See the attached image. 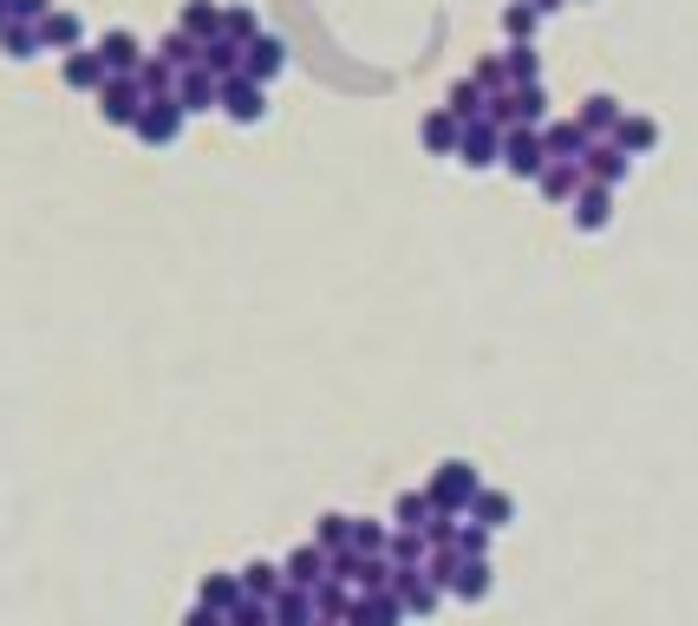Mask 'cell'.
<instances>
[{"mask_svg": "<svg viewBox=\"0 0 698 626\" xmlns=\"http://www.w3.org/2000/svg\"><path fill=\"white\" fill-rule=\"evenodd\" d=\"M477 470L464 464V457H451V464H437L431 470V484H424V496H431V509L437 516H470V502H477Z\"/></svg>", "mask_w": 698, "mask_h": 626, "instance_id": "1", "label": "cell"}, {"mask_svg": "<svg viewBox=\"0 0 698 626\" xmlns=\"http://www.w3.org/2000/svg\"><path fill=\"white\" fill-rule=\"evenodd\" d=\"M215 112L229 118V125H262L268 118V85H255V78H222V98H215Z\"/></svg>", "mask_w": 698, "mask_h": 626, "instance_id": "2", "label": "cell"}, {"mask_svg": "<svg viewBox=\"0 0 698 626\" xmlns=\"http://www.w3.org/2000/svg\"><path fill=\"white\" fill-rule=\"evenodd\" d=\"M144 105H150V98H144L138 78H105V85H98V118H105V125H118V131H131V125H138Z\"/></svg>", "mask_w": 698, "mask_h": 626, "instance_id": "3", "label": "cell"}, {"mask_svg": "<svg viewBox=\"0 0 698 626\" xmlns=\"http://www.w3.org/2000/svg\"><path fill=\"white\" fill-rule=\"evenodd\" d=\"M131 131H138V144H150V150L177 144V138H183V105H177V98H163V105H144Z\"/></svg>", "mask_w": 698, "mask_h": 626, "instance_id": "4", "label": "cell"}, {"mask_svg": "<svg viewBox=\"0 0 698 626\" xmlns=\"http://www.w3.org/2000/svg\"><path fill=\"white\" fill-rule=\"evenodd\" d=\"M392 594H399V607L419 614V620L424 614H437V601H444V587H437L424 567H399V574H392Z\"/></svg>", "mask_w": 698, "mask_h": 626, "instance_id": "5", "label": "cell"}, {"mask_svg": "<svg viewBox=\"0 0 698 626\" xmlns=\"http://www.w3.org/2000/svg\"><path fill=\"white\" fill-rule=\"evenodd\" d=\"M281 66H287V40H275V33H255L242 46V78L268 85V78H281Z\"/></svg>", "mask_w": 698, "mask_h": 626, "instance_id": "6", "label": "cell"}, {"mask_svg": "<svg viewBox=\"0 0 698 626\" xmlns=\"http://www.w3.org/2000/svg\"><path fill=\"white\" fill-rule=\"evenodd\" d=\"M98 60H105V72L112 78H138V66H144V46H138V33H125V26H112L98 46H92Z\"/></svg>", "mask_w": 698, "mask_h": 626, "instance_id": "7", "label": "cell"}, {"mask_svg": "<svg viewBox=\"0 0 698 626\" xmlns=\"http://www.w3.org/2000/svg\"><path fill=\"white\" fill-rule=\"evenodd\" d=\"M457 163H470V170H489V163H503V131L477 118V125H464V138H457Z\"/></svg>", "mask_w": 698, "mask_h": 626, "instance_id": "8", "label": "cell"}, {"mask_svg": "<svg viewBox=\"0 0 698 626\" xmlns=\"http://www.w3.org/2000/svg\"><path fill=\"white\" fill-rule=\"evenodd\" d=\"M33 33H40V53H78L85 46V26H78V13H66V7H53Z\"/></svg>", "mask_w": 698, "mask_h": 626, "instance_id": "9", "label": "cell"}, {"mask_svg": "<svg viewBox=\"0 0 698 626\" xmlns=\"http://www.w3.org/2000/svg\"><path fill=\"white\" fill-rule=\"evenodd\" d=\"M503 163H509L516 177H542V170H549V150H542L536 131H509V138H503Z\"/></svg>", "mask_w": 698, "mask_h": 626, "instance_id": "10", "label": "cell"}, {"mask_svg": "<svg viewBox=\"0 0 698 626\" xmlns=\"http://www.w3.org/2000/svg\"><path fill=\"white\" fill-rule=\"evenodd\" d=\"M347 626H405V607H399V594H352Z\"/></svg>", "mask_w": 698, "mask_h": 626, "instance_id": "11", "label": "cell"}, {"mask_svg": "<svg viewBox=\"0 0 698 626\" xmlns=\"http://www.w3.org/2000/svg\"><path fill=\"white\" fill-rule=\"evenodd\" d=\"M215 98H222V85H215L203 66L177 72V105H183V118H190V112H215Z\"/></svg>", "mask_w": 698, "mask_h": 626, "instance_id": "12", "label": "cell"}, {"mask_svg": "<svg viewBox=\"0 0 698 626\" xmlns=\"http://www.w3.org/2000/svg\"><path fill=\"white\" fill-rule=\"evenodd\" d=\"M281 581H287V587H307V594H314V587L327 581V555H320L314 542H307V549H294V555L281 561Z\"/></svg>", "mask_w": 698, "mask_h": 626, "instance_id": "13", "label": "cell"}, {"mask_svg": "<svg viewBox=\"0 0 698 626\" xmlns=\"http://www.w3.org/2000/svg\"><path fill=\"white\" fill-rule=\"evenodd\" d=\"M581 170L594 177V190H614V183L627 177V150H621V144H601V150L581 157Z\"/></svg>", "mask_w": 698, "mask_h": 626, "instance_id": "14", "label": "cell"}, {"mask_svg": "<svg viewBox=\"0 0 698 626\" xmlns=\"http://www.w3.org/2000/svg\"><path fill=\"white\" fill-rule=\"evenodd\" d=\"M177 33H190L197 46H210L215 33H222V7H215V0H183V20H177Z\"/></svg>", "mask_w": 698, "mask_h": 626, "instance_id": "15", "label": "cell"}, {"mask_svg": "<svg viewBox=\"0 0 698 626\" xmlns=\"http://www.w3.org/2000/svg\"><path fill=\"white\" fill-rule=\"evenodd\" d=\"M347 614H352V587L320 581V587H314V626H347Z\"/></svg>", "mask_w": 698, "mask_h": 626, "instance_id": "16", "label": "cell"}, {"mask_svg": "<svg viewBox=\"0 0 698 626\" xmlns=\"http://www.w3.org/2000/svg\"><path fill=\"white\" fill-rule=\"evenodd\" d=\"M105 78H112V72H105V60H98L92 46L66 53V85H72V92H92V98H98V85H105Z\"/></svg>", "mask_w": 698, "mask_h": 626, "instance_id": "17", "label": "cell"}, {"mask_svg": "<svg viewBox=\"0 0 698 626\" xmlns=\"http://www.w3.org/2000/svg\"><path fill=\"white\" fill-rule=\"evenodd\" d=\"M235 581H242V601H275L281 587H287V581H281V567H275V561H248V567H242Z\"/></svg>", "mask_w": 698, "mask_h": 626, "instance_id": "18", "label": "cell"}, {"mask_svg": "<svg viewBox=\"0 0 698 626\" xmlns=\"http://www.w3.org/2000/svg\"><path fill=\"white\" fill-rule=\"evenodd\" d=\"M268 607H275V626H314V594L307 587H281Z\"/></svg>", "mask_w": 698, "mask_h": 626, "instance_id": "19", "label": "cell"}, {"mask_svg": "<svg viewBox=\"0 0 698 626\" xmlns=\"http://www.w3.org/2000/svg\"><path fill=\"white\" fill-rule=\"evenodd\" d=\"M444 594H457V601H484L489 594V561H457V574L444 581Z\"/></svg>", "mask_w": 698, "mask_h": 626, "instance_id": "20", "label": "cell"}, {"mask_svg": "<svg viewBox=\"0 0 698 626\" xmlns=\"http://www.w3.org/2000/svg\"><path fill=\"white\" fill-rule=\"evenodd\" d=\"M197 66L210 72L215 85H222V78H235V72H242V46H235V40H222V33H215L210 46H203V60H197Z\"/></svg>", "mask_w": 698, "mask_h": 626, "instance_id": "21", "label": "cell"}, {"mask_svg": "<svg viewBox=\"0 0 698 626\" xmlns=\"http://www.w3.org/2000/svg\"><path fill=\"white\" fill-rule=\"evenodd\" d=\"M542 190H549L556 203H568V197L588 190V170H581V163H549V170H542Z\"/></svg>", "mask_w": 698, "mask_h": 626, "instance_id": "22", "label": "cell"}, {"mask_svg": "<svg viewBox=\"0 0 698 626\" xmlns=\"http://www.w3.org/2000/svg\"><path fill=\"white\" fill-rule=\"evenodd\" d=\"M470 516H477V522H484L489 535H496V529H503V522L516 516V496H503V489H477V502H470Z\"/></svg>", "mask_w": 698, "mask_h": 626, "instance_id": "23", "label": "cell"}, {"mask_svg": "<svg viewBox=\"0 0 698 626\" xmlns=\"http://www.w3.org/2000/svg\"><path fill=\"white\" fill-rule=\"evenodd\" d=\"M197 607H203V614H229V607H242V581H235V574H210Z\"/></svg>", "mask_w": 698, "mask_h": 626, "instance_id": "24", "label": "cell"}, {"mask_svg": "<svg viewBox=\"0 0 698 626\" xmlns=\"http://www.w3.org/2000/svg\"><path fill=\"white\" fill-rule=\"evenodd\" d=\"M157 60H163L170 72H190L197 60H203V46H197L190 33H163V40H157Z\"/></svg>", "mask_w": 698, "mask_h": 626, "instance_id": "25", "label": "cell"}, {"mask_svg": "<svg viewBox=\"0 0 698 626\" xmlns=\"http://www.w3.org/2000/svg\"><path fill=\"white\" fill-rule=\"evenodd\" d=\"M314 549H320V555L352 549V516H320V522H314Z\"/></svg>", "mask_w": 698, "mask_h": 626, "instance_id": "26", "label": "cell"}, {"mask_svg": "<svg viewBox=\"0 0 698 626\" xmlns=\"http://www.w3.org/2000/svg\"><path fill=\"white\" fill-rule=\"evenodd\" d=\"M431 516H437V509H431V496H424V489H405V496L392 502V522H399V529H412V535H419Z\"/></svg>", "mask_w": 698, "mask_h": 626, "instance_id": "27", "label": "cell"}, {"mask_svg": "<svg viewBox=\"0 0 698 626\" xmlns=\"http://www.w3.org/2000/svg\"><path fill=\"white\" fill-rule=\"evenodd\" d=\"M484 105H489V98L470 85V78H464V85H451V98H444V112H451L457 125H477V118H484Z\"/></svg>", "mask_w": 698, "mask_h": 626, "instance_id": "28", "label": "cell"}, {"mask_svg": "<svg viewBox=\"0 0 698 626\" xmlns=\"http://www.w3.org/2000/svg\"><path fill=\"white\" fill-rule=\"evenodd\" d=\"M138 85H144V98H150V105L177 98V72L163 66V60H144V66H138Z\"/></svg>", "mask_w": 698, "mask_h": 626, "instance_id": "29", "label": "cell"}, {"mask_svg": "<svg viewBox=\"0 0 698 626\" xmlns=\"http://www.w3.org/2000/svg\"><path fill=\"white\" fill-rule=\"evenodd\" d=\"M385 561H392V567H424V561H431V549H424V535L399 529V535L385 542Z\"/></svg>", "mask_w": 698, "mask_h": 626, "instance_id": "30", "label": "cell"}, {"mask_svg": "<svg viewBox=\"0 0 698 626\" xmlns=\"http://www.w3.org/2000/svg\"><path fill=\"white\" fill-rule=\"evenodd\" d=\"M385 542H392V529H385V522L352 516V555H385Z\"/></svg>", "mask_w": 698, "mask_h": 626, "instance_id": "31", "label": "cell"}, {"mask_svg": "<svg viewBox=\"0 0 698 626\" xmlns=\"http://www.w3.org/2000/svg\"><path fill=\"white\" fill-rule=\"evenodd\" d=\"M0 53H7V60H33V53H40V33L20 26V20H7V26H0Z\"/></svg>", "mask_w": 698, "mask_h": 626, "instance_id": "32", "label": "cell"}, {"mask_svg": "<svg viewBox=\"0 0 698 626\" xmlns=\"http://www.w3.org/2000/svg\"><path fill=\"white\" fill-rule=\"evenodd\" d=\"M457 138H464V125H457L451 112H431V118H424V144H431V150H457Z\"/></svg>", "mask_w": 698, "mask_h": 626, "instance_id": "33", "label": "cell"}, {"mask_svg": "<svg viewBox=\"0 0 698 626\" xmlns=\"http://www.w3.org/2000/svg\"><path fill=\"white\" fill-rule=\"evenodd\" d=\"M262 26H255V7H222V40H235V46H248Z\"/></svg>", "mask_w": 698, "mask_h": 626, "instance_id": "34", "label": "cell"}, {"mask_svg": "<svg viewBox=\"0 0 698 626\" xmlns=\"http://www.w3.org/2000/svg\"><path fill=\"white\" fill-rule=\"evenodd\" d=\"M464 561H489V529L484 522H457V542H451Z\"/></svg>", "mask_w": 698, "mask_h": 626, "instance_id": "35", "label": "cell"}, {"mask_svg": "<svg viewBox=\"0 0 698 626\" xmlns=\"http://www.w3.org/2000/svg\"><path fill=\"white\" fill-rule=\"evenodd\" d=\"M574 222H581V229H601V222H607V190L588 183V190L574 197Z\"/></svg>", "mask_w": 698, "mask_h": 626, "instance_id": "36", "label": "cell"}, {"mask_svg": "<svg viewBox=\"0 0 698 626\" xmlns=\"http://www.w3.org/2000/svg\"><path fill=\"white\" fill-rule=\"evenodd\" d=\"M614 125H621L614 98H588V112H581V138H588V131H614Z\"/></svg>", "mask_w": 698, "mask_h": 626, "instance_id": "37", "label": "cell"}, {"mask_svg": "<svg viewBox=\"0 0 698 626\" xmlns=\"http://www.w3.org/2000/svg\"><path fill=\"white\" fill-rule=\"evenodd\" d=\"M222 626H275V607L268 601H242V607H229Z\"/></svg>", "mask_w": 698, "mask_h": 626, "instance_id": "38", "label": "cell"}, {"mask_svg": "<svg viewBox=\"0 0 698 626\" xmlns=\"http://www.w3.org/2000/svg\"><path fill=\"white\" fill-rule=\"evenodd\" d=\"M509 85H536V46H509Z\"/></svg>", "mask_w": 698, "mask_h": 626, "instance_id": "39", "label": "cell"}, {"mask_svg": "<svg viewBox=\"0 0 698 626\" xmlns=\"http://www.w3.org/2000/svg\"><path fill=\"white\" fill-rule=\"evenodd\" d=\"M419 535H424V549H451L457 542V516H431Z\"/></svg>", "mask_w": 698, "mask_h": 626, "instance_id": "40", "label": "cell"}, {"mask_svg": "<svg viewBox=\"0 0 698 626\" xmlns=\"http://www.w3.org/2000/svg\"><path fill=\"white\" fill-rule=\"evenodd\" d=\"M53 13V0H7V20H20V26H40Z\"/></svg>", "mask_w": 698, "mask_h": 626, "instance_id": "41", "label": "cell"}, {"mask_svg": "<svg viewBox=\"0 0 698 626\" xmlns=\"http://www.w3.org/2000/svg\"><path fill=\"white\" fill-rule=\"evenodd\" d=\"M653 144V125L646 118H621V150H646Z\"/></svg>", "mask_w": 698, "mask_h": 626, "instance_id": "42", "label": "cell"}, {"mask_svg": "<svg viewBox=\"0 0 698 626\" xmlns=\"http://www.w3.org/2000/svg\"><path fill=\"white\" fill-rule=\"evenodd\" d=\"M503 26H509V33H516V40H522V33H529V26H536V13H529V7H509V13H503Z\"/></svg>", "mask_w": 698, "mask_h": 626, "instance_id": "43", "label": "cell"}, {"mask_svg": "<svg viewBox=\"0 0 698 626\" xmlns=\"http://www.w3.org/2000/svg\"><path fill=\"white\" fill-rule=\"evenodd\" d=\"M183 626H222V614H203V607H197V614H190Z\"/></svg>", "mask_w": 698, "mask_h": 626, "instance_id": "44", "label": "cell"}, {"mask_svg": "<svg viewBox=\"0 0 698 626\" xmlns=\"http://www.w3.org/2000/svg\"><path fill=\"white\" fill-rule=\"evenodd\" d=\"M522 7H529V13H549V7H561V0H522Z\"/></svg>", "mask_w": 698, "mask_h": 626, "instance_id": "45", "label": "cell"}, {"mask_svg": "<svg viewBox=\"0 0 698 626\" xmlns=\"http://www.w3.org/2000/svg\"><path fill=\"white\" fill-rule=\"evenodd\" d=\"M0 26H7V0H0Z\"/></svg>", "mask_w": 698, "mask_h": 626, "instance_id": "46", "label": "cell"}]
</instances>
